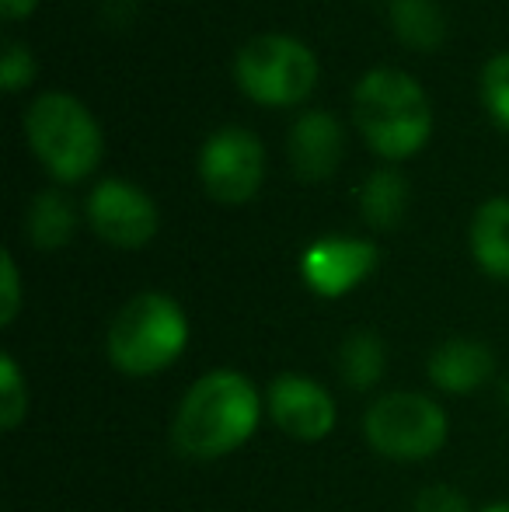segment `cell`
I'll return each instance as SVG.
<instances>
[{
	"mask_svg": "<svg viewBox=\"0 0 509 512\" xmlns=\"http://www.w3.org/2000/svg\"><path fill=\"white\" fill-rule=\"evenodd\" d=\"M384 359V342L374 331H353L339 349L342 380L349 387H356V391H367V387H374L384 377Z\"/></svg>",
	"mask_w": 509,
	"mask_h": 512,
	"instance_id": "obj_17",
	"label": "cell"
},
{
	"mask_svg": "<svg viewBox=\"0 0 509 512\" xmlns=\"http://www.w3.org/2000/svg\"><path fill=\"white\" fill-rule=\"evenodd\" d=\"M25 230H28V237H32L35 248H42V251L63 248L77 230V209L63 192L46 189L32 199V206H28Z\"/></svg>",
	"mask_w": 509,
	"mask_h": 512,
	"instance_id": "obj_14",
	"label": "cell"
},
{
	"mask_svg": "<svg viewBox=\"0 0 509 512\" xmlns=\"http://www.w3.org/2000/svg\"><path fill=\"white\" fill-rule=\"evenodd\" d=\"M496 363H492V352L485 349L475 338H450L429 359V377L440 391L450 394H468L475 387H482L492 377Z\"/></svg>",
	"mask_w": 509,
	"mask_h": 512,
	"instance_id": "obj_12",
	"label": "cell"
},
{
	"mask_svg": "<svg viewBox=\"0 0 509 512\" xmlns=\"http://www.w3.org/2000/svg\"><path fill=\"white\" fill-rule=\"evenodd\" d=\"M482 512H509V502H499V506H489V509H482Z\"/></svg>",
	"mask_w": 509,
	"mask_h": 512,
	"instance_id": "obj_24",
	"label": "cell"
},
{
	"mask_svg": "<svg viewBox=\"0 0 509 512\" xmlns=\"http://www.w3.org/2000/svg\"><path fill=\"white\" fill-rule=\"evenodd\" d=\"M262 398L238 370H210L185 391L175 415V446L192 460H217L245 446L258 429Z\"/></svg>",
	"mask_w": 509,
	"mask_h": 512,
	"instance_id": "obj_1",
	"label": "cell"
},
{
	"mask_svg": "<svg viewBox=\"0 0 509 512\" xmlns=\"http://www.w3.org/2000/svg\"><path fill=\"white\" fill-rule=\"evenodd\" d=\"M234 77H238V88L252 102L283 108L304 102L314 91V84H318V60L293 35L265 32L248 39L238 49Z\"/></svg>",
	"mask_w": 509,
	"mask_h": 512,
	"instance_id": "obj_5",
	"label": "cell"
},
{
	"mask_svg": "<svg viewBox=\"0 0 509 512\" xmlns=\"http://www.w3.org/2000/svg\"><path fill=\"white\" fill-rule=\"evenodd\" d=\"M353 119L370 147L387 161L412 157L433 133V108L426 91L398 67H374L356 81Z\"/></svg>",
	"mask_w": 509,
	"mask_h": 512,
	"instance_id": "obj_2",
	"label": "cell"
},
{
	"mask_svg": "<svg viewBox=\"0 0 509 512\" xmlns=\"http://www.w3.org/2000/svg\"><path fill=\"white\" fill-rule=\"evenodd\" d=\"M35 81V60L28 53V46L21 42H7L4 46V60H0V84H4L7 95L28 88Z\"/></svg>",
	"mask_w": 509,
	"mask_h": 512,
	"instance_id": "obj_20",
	"label": "cell"
},
{
	"mask_svg": "<svg viewBox=\"0 0 509 512\" xmlns=\"http://www.w3.org/2000/svg\"><path fill=\"white\" fill-rule=\"evenodd\" d=\"M370 446L391 460H429L447 443V411L433 398L412 391H394L377 398L363 418Z\"/></svg>",
	"mask_w": 509,
	"mask_h": 512,
	"instance_id": "obj_6",
	"label": "cell"
},
{
	"mask_svg": "<svg viewBox=\"0 0 509 512\" xmlns=\"http://www.w3.org/2000/svg\"><path fill=\"white\" fill-rule=\"evenodd\" d=\"M482 98L492 119L509 133V53H499L482 70Z\"/></svg>",
	"mask_w": 509,
	"mask_h": 512,
	"instance_id": "obj_18",
	"label": "cell"
},
{
	"mask_svg": "<svg viewBox=\"0 0 509 512\" xmlns=\"http://www.w3.org/2000/svg\"><path fill=\"white\" fill-rule=\"evenodd\" d=\"M25 136L56 182H81L102 161V129L95 115L63 91H46L25 112Z\"/></svg>",
	"mask_w": 509,
	"mask_h": 512,
	"instance_id": "obj_3",
	"label": "cell"
},
{
	"mask_svg": "<svg viewBox=\"0 0 509 512\" xmlns=\"http://www.w3.org/2000/svg\"><path fill=\"white\" fill-rule=\"evenodd\" d=\"M391 28L398 32V39L412 49H436L447 39V18H443L436 0H391Z\"/></svg>",
	"mask_w": 509,
	"mask_h": 512,
	"instance_id": "obj_15",
	"label": "cell"
},
{
	"mask_svg": "<svg viewBox=\"0 0 509 512\" xmlns=\"http://www.w3.org/2000/svg\"><path fill=\"white\" fill-rule=\"evenodd\" d=\"M377 269V248L363 237H321L300 255V276L318 297H346Z\"/></svg>",
	"mask_w": 509,
	"mask_h": 512,
	"instance_id": "obj_9",
	"label": "cell"
},
{
	"mask_svg": "<svg viewBox=\"0 0 509 512\" xmlns=\"http://www.w3.org/2000/svg\"><path fill=\"white\" fill-rule=\"evenodd\" d=\"M408 209V182L401 178V171L381 168L363 182L360 189V213L370 227L391 230L401 223Z\"/></svg>",
	"mask_w": 509,
	"mask_h": 512,
	"instance_id": "obj_16",
	"label": "cell"
},
{
	"mask_svg": "<svg viewBox=\"0 0 509 512\" xmlns=\"http://www.w3.org/2000/svg\"><path fill=\"white\" fill-rule=\"evenodd\" d=\"M189 342L185 310L168 293H140L112 317L109 359L126 377H157Z\"/></svg>",
	"mask_w": 509,
	"mask_h": 512,
	"instance_id": "obj_4",
	"label": "cell"
},
{
	"mask_svg": "<svg viewBox=\"0 0 509 512\" xmlns=\"http://www.w3.org/2000/svg\"><path fill=\"white\" fill-rule=\"evenodd\" d=\"M35 7H39V0H0V14H4L7 21L28 18Z\"/></svg>",
	"mask_w": 509,
	"mask_h": 512,
	"instance_id": "obj_23",
	"label": "cell"
},
{
	"mask_svg": "<svg viewBox=\"0 0 509 512\" xmlns=\"http://www.w3.org/2000/svg\"><path fill=\"white\" fill-rule=\"evenodd\" d=\"M269 415L293 439L318 443L335 429V401L321 384L297 373H283L269 387Z\"/></svg>",
	"mask_w": 509,
	"mask_h": 512,
	"instance_id": "obj_10",
	"label": "cell"
},
{
	"mask_svg": "<svg viewBox=\"0 0 509 512\" xmlns=\"http://www.w3.org/2000/svg\"><path fill=\"white\" fill-rule=\"evenodd\" d=\"M265 175V150L245 126H224L210 133L199 150V178L217 203L238 206L258 192Z\"/></svg>",
	"mask_w": 509,
	"mask_h": 512,
	"instance_id": "obj_7",
	"label": "cell"
},
{
	"mask_svg": "<svg viewBox=\"0 0 509 512\" xmlns=\"http://www.w3.org/2000/svg\"><path fill=\"white\" fill-rule=\"evenodd\" d=\"M88 220L102 241L116 248H143L157 234V206L140 185L105 178L88 196Z\"/></svg>",
	"mask_w": 509,
	"mask_h": 512,
	"instance_id": "obj_8",
	"label": "cell"
},
{
	"mask_svg": "<svg viewBox=\"0 0 509 512\" xmlns=\"http://www.w3.org/2000/svg\"><path fill=\"white\" fill-rule=\"evenodd\" d=\"M25 411H28V387L21 380L14 359L4 356L0 359V422H4V429H14L25 418Z\"/></svg>",
	"mask_w": 509,
	"mask_h": 512,
	"instance_id": "obj_19",
	"label": "cell"
},
{
	"mask_svg": "<svg viewBox=\"0 0 509 512\" xmlns=\"http://www.w3.org/2000/svg\"><path fill=\"white\" fill-rule=\"evenodd\" d=\"M0 297H4L0 300V324H11L21 307V279L11 251L0 255Z\"/></svg>",
	"mask_w": 509,
	"mask_h": 512,
	"instance_id": "obj_21",
	"label": "cell"
},
{
	"mask_svg": "<svg viewBox=\"0 0 509 512\" xmlns=\"http://www.w3.org/2000/svg\"><path fill=\"white\" fill-rule=\"evenodd\" d=\"M415 512H468V499L450 485H429L415 499Z\"/></svg>",
	"mask_w": 509,
	"mask_h": 512,
	"instance_id": "obj_22",
	"label": "cell"
},
{
	"mask_svg": "<svg viewBox=\"0 0 509 512\" xmlns=\"http://www.w3.org/2000/svg\"><path fill=\"white\" fill-rule=\"evenodd\" d=\"M471 255L489 276L509 279V199H489L471 220Z\"/></svg>",
	"mask_w": 509,
	"mask_h": 512,
	"instance_id": "obj_13",
	"label": "cell"
},
{
	"mask_svg": "<svg viewBox=\"0 0 509 512\" xmlns=\"http://www.w3.org/2000/svg\"><path fill=\"white\" fill-rule=\"evenodd\" d=\"M503 405H506V408H509V384H506V387H503Z\"/></svg>",
	"mask_w": 509,
	"mask_h": 512,
	"instance_id": "obj_25",
	"label": "cell"
},
{
	"mask_svg": "<svg viewBox=\"0 0 509 512\" xmlns=\"http://www.w3.org/2000/svg\"><path fill=\"white\" fill-rule=\"evenodd\" d=\"M346 133L328 112H304L290 129V164L304 182H325L339 171Z\"/></svg>",
	"mask_w": 509,
	"mask_h": 512,
	"instance_id": "obj_11",
	"label": "cell"
}]
</instances>
